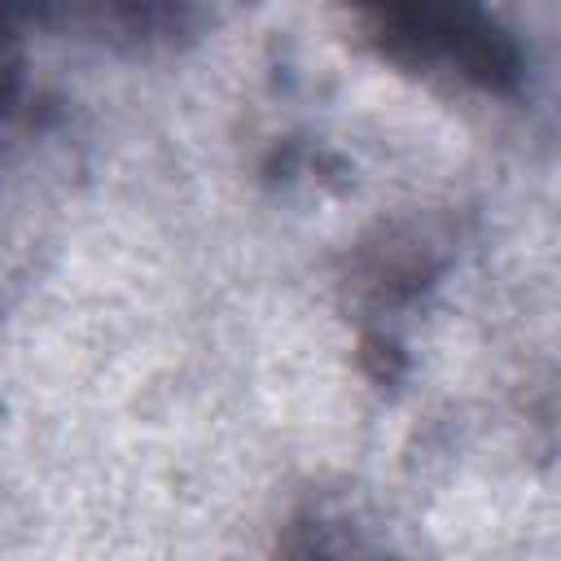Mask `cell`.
<instances>
[{
	"label": "cell",
	"instance_id": "cell-1",
	"mask_svg": "<svg viewBox=\"0 0 561 561\" xmlns=\"http://www.w3.org/2000/svg\"><path fill=\"white\" fill-rule=\"evenodd\" d=\"M381 26L390 31V44H412L425 57H443L456 70L478 75L482 83H495L513 70L508 44L486 22L465 31V13H386Z\"/></svg>",
	"mask_w": 561,
	"mask_h": 561
},
{
	"label": "cell",
	"instance_id": "cell-2",
	"mask_svg": "<svg viewBox=\"0 0 561 561\" xmlns=\"http://www.w3.org/2000/svg\"><path fill=\"white\" fill-rule=\"evenodd\" d=\"M9 79H13V61H9V44L0 35V110H4V96H9Z\"/></svg>",
	"mask_w": 561,
	"mask_h": 561
}]
</instances>
